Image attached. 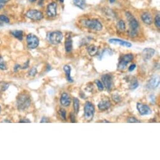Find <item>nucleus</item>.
<instances>
[{"label": "nucleus", "instance_id": "obj_41", "mask_svg": "<svg viewBox=\"0 0 160 160\" xmlns=\"http://www.w3.org/2000/svg\"><path fill=\"white\" fill-rule=\"evenodd\" d=\"M19 123H31V121H30V120H28L27 119H21L20 121H19Z\"/></svg>", "mask_w": 160, "mask_h": 160}, {"label": "nucleus", "instance_id": "obj_18", "mask_svg": "<svg viewBox=\"0 0 160 160\" xmlns=\"http://www.w3.org/2000/svg\"><path fill=\"white\" fill-rule=\"evenodd\" d=\"M72 39L71 36L68 35L67 37L65 42V48L67 52H70L72 50Z\"/></svg>", "mask_w": 160, "mask_h": 160}, {"label": "nucleus", "instance_id": "obj_39", "mask_svg": "<svg viewBox=\"0 0 160 160\" xmlns=\"http://www.w3.org/2000/svg\"><path fill=\"white\" fill-rule=\"evenodd\" d=\"M48 122H49V119L46 117H43L40 121V123H48Z\"/></svg>", "mask_w": 160, "mask_h": 160}, {"label": "nucleus", "instance_id": "obj_6", "mask_svg": "<svg viewBox=\"0 0 160 160\" xmlns=\"http://www.w3.org/2000/svg\"><path fill=\"white\" fill-rule=\"evenodd\" d=\"M134 59L133 55L131 54H126L122 57L121 60L119 61L118 64V69L120 70H123L126 69L128 64L132 61Z\"/></svg>", "mask_w": 160, "mask_h": 160}, {"label": "nucleus", "instance_id": "obj_20", "mask_svg": "<svg viewBox=\"0 0 160 160\" xmlns=\"http://www.w3.org/2000/svg\"><path fill=\"white\" fill-rule=\"evenodd\" d=\"M87 52L89 53V55L94 57L97 54V53L98 52V48L93 45H90L87 48Z\"/></svg>", "mask_w": 160, "mask_h": 160}, {"label": "nucleus", "instance_id": "obj_13", "mask_svg": "<svg viewBox=\"0 0 160 160\" xmlns=\"http://www.w3.org/2000/svg\"><path fill=\"white\" fill-rule=\"evenodd\" d=\"M109 42L111 44L113 45H119L120 46H123V47H126L128 48H130L132 47V44L131 43L126 42V41H124L122 40L117 39V38H112L109 40Z\"/></svg>", "mask_w": 160, "mask_h": 160}, {"label": "nucleus", "instance_id": "obj_3", "mask_svg": "<svg viewBox=\"0 0 160 160\" xmlns=\"http://www.w3.org/2000/svg\"><path fill=\"white\" fill-rule=\"evenodd\" d=\"M82 25H84V26L88 28V29L96 32L101 31L102 29V23L98 20L96 19L84 20L82 22Z\"/></svg>", "mask_w": 160, "mask_h": 160}, {"label": "nucleus", "instance_id": "obj_7", "mask_svg": "<svg viewBox=\"0 0 160 160\" xmlns=\"http://www.w3.org/2000/svg\"><path fill=\"white\" fill-rule=\"evenodd\" d=\"M28 47L30 49H35L39 45V39L33 34H28L26 37Z\"/></svg>", "mask_w": 160, "mask_h": 160}, {"label": "nucleus", "instance_id": "obj_15", "mask_svg": "<svg viewBox=\"0 0 160 160\" xmlns=\"http://www.w3.org/2000/svg\"><path fill=\"white\" fill-rule=\"evenodd\" d=\"M60 102V104L62 106H64V107L69 106L70 104V102H71V100H70L69 95H68L66 92L63 93L61 95Z\"/></svg>", "mask_w": 160, "mask_h": 160}, {"label": "nucleus", "instance_id": "obj_42", "mask_svg": "<svg viewBox=\"0 0 160 160\" xmlns=\"http://www.w3.org/2000/svg\"><path fill=\"white\" fill-rule=\"evenodd\" d=\"M9 1V0H0V5L1 6V7H3V4L6 3L7 2H8Z\"/></svg>", "mask_w": 160, "mask_h": 160}, {"label": "nucleus", "instance_id": "obj_2", "mask_svg": "<svg viewBox=\"0 0 160 160\" xmlns=\"http://www.w3.org/2000/svg\"><path fill=\"white\" fill-rule=\"evenodd\" d=\"M32 101L29 96L26 94H20L16 100V105L18 109L20 111H25L31 105Z\"/></svg>", "mask_w": 160, "mask_h": 160}, {"label": "nucleus", "instance_id": "obj_14", "mask_svg": "<svg viewBox=\"0 0 160 160\" xmlns=\"http://www.w3.org/2000/svg\"><path fill=\"white\" fill-rule=\"evenodd\" d=\"M159 84V79L158 76L153 77L146 85V87L148 89H155L158 87Z\"/></svg>", "mask_w": 160, "mask_h": 160}, {"label": "nucleus", "instance_id": "obj_10", "mask_svg": "<svg viewBox=\"0 0 160 160\" xmlns=\"http://www.w3.org/2000/svg\"><path fill=\"white\" fill-rule=\"evenodd\" d=\"M137 109H138L140 115L141 116H146L150 115L152 114L151 109L146 104L138 103L137 104Z\"/></svg>", "mask_w": 160, "mask_h": 160}, {"label": "nucleus", "instance_id": "obj_11", "mask_svg": "<svg viewBox=\"0 0 160 160\" xmlns=\"http://www.w3.org/2000/svg\"><path fill=\"white\" fill-rule=\"evenodd\" d=\"M47 14L50 18H54L57 14V4L55 2L50 3L47 6Z\"/></svg>", "mask_w": 160, "mask_h": 160}, {"label": "nucleus", "instance_id": "obj_21", "mask_svg": "<svg viewBox=\"0 0 160 160\" xmlns=\"http://www.w3.org/2000/svg\"><path fill=\"white\" fill-rule=\"evenodd\" d=\"M73 1L77 7L82 10H84L85 8V6H86L85 0H73Z\"/></svg>", "mask_w": 160, "mask_h": 160}, {"label": "nucleus", "instance_id": "obj_5", "mask_svg": "<svg viewBox=\"0 0 160 160\" xmlns=\"http://www.w3.org/2000/svg\"><path fill=\"white\" fill-rule=\"evenodd\" d=\"M63 39V34L60 31H54L51 32L48 35V40L50 43L58 45L61 43Z\"/></svg>", "mask_w": 160, "mask_h": 160}, {"label": "nucleus", "instance_id": "obj_1", "mask_svg": "<svg viewBox=\"0 0 160 160\" xmlns=\"http://www.w3.org/2000/svg\"><path fill=\"white\" fill-rule=\"evenodd\" d=\"M126 15V18L129 26V30L128 31L129 35L131 37H135L138 35V29L139 28L138 22L134 16L129 12H127Z\"/></svg>", "mask_w": 160, "mask_h": 160}, {"label": "nucleus", "instance_id": "obj_35", "mask_svg": "<svg viewBox=\"0 0 160 160\" xmlns=\"http://www.w3.org/2000/svg\"><path fill=\"white\" fill-rule=\"evenodd\" d=\"M136 67V65L134 64H133L129 66V67L128 68V70H129V72H133V71L135 69Z\"/></svg>", "mask_w": 160, "mask_h": 160}, {"label": "nucleus", "instance_id": "obj_4", "mask_svg": "<svg viewBox=\"0 0 160 160\" xmlns=\"http://www.w3.org/2000/svg\"><path fill=\"white\" fill-rule=\"evenodd\" d=\"M95 114V107L92 103L86 102L84 106V117L86 121L90 122L92 120Z\"/></svg>", "mask_w": 160, "mask_h": 160}, {"label": "nucleus", "instance_id": "obj_47", "mask_svg": "<svg viewBox=\"0 0 160 160\" xmlns=\"http://www.w3.org/2000/svg\"><path fill=\"white\" fill-rule=\"evenodd\" d=\"M0 112H1V107H0Z\"/></svg>", "mask_w": 160, "mask_h": 160}, {"label": "nucleus", "instance_id": "obj_44", "mask_svg": "<svg viewBox=\"0 0 160 160\" xmlns=\"http://www.w3.org/2000/svg\"><path fill=\"white\" fill-rule=\"evenodd\" d=\"M29 1H31V2H35L36 1V0H29Z\"/></svg>", "mask_w": 160, "mask_h": 160}, {"label": "nucleus", "instance_id": "obj_36", "mask_svg": "<svg viewBox=\"0 0 160 160\" xmlns=\"http://www.w3.org/2000/svg\"><path fill=\"white\" fill-rule=\"evenodd\" d=\"M9 87V84H4L3 85H2L1 87V90L2 91H5L6 90H7Z\"/></svg>", "mask_w": 160, "mask_h": 160}, {"label": "nucleus", "instance_id": "obj_34", "mask_svg": "<svg viewBox=\"0 0 160 160\" xmlns=\"http://www.w3.org/2000/svg\"><path fill=\"white\" fill-rule=\"evenodd\" d=\"M128 123H140V121H139L138 120L136 119L135 117H131L128 118Z\"/></svg>", "mask_w": 160, "mask_h": 160}, {"label": "nucleus", "instance_id": "obj_32", "mask_svg": "<svg viewBox=\"0 0 160 160\" xmlns=\"http://www.w3.org/2000/svg\"><path fill=\"white\" fill-rule=\"evenodd\" d=\"M155 23L156 26L159 29L160 28V16L159 15H158L156 16L155 18Z\"/></svg>", "mask_w": 160, "mask_h": 160}, {"label": "nucleus", "instance_id": "obj_33", "mask_svg": "<svg viewBox=\"0 0 160 160\" xmlns=\"http://www.w3.org/2000/svg\"><path fill=\"white\" fill-rule=\"evenodd\" d=\"M37 73V69L35 67H33L29 71V72H28V75H29V76L34 77Z\"/></svg>", "mask_w": 160, "mask_h": 160}, {"label": "nucleus", "instance_id": "obj_17", "mask_svg": "<svg viewBox=\"0 0 160 160\" xmlns=\"http://www.w3.org/2000/svg\"><path fill=\"white\" fill-rule=\"evenodd\" d=\"M141 19L147 25H151L153 22V18L151 15L150 13L145 12L141 15Z\"/></svg>", "mask_w": 160, "mask_h": 160}, {"label": "nucleus", "instance_id": "obj_37", "mask_svg": "<svg viewBox=\"0 0 160 160\" xmlns=\"http://www.w3.org/2000/svg\"><path fill=\"white\" fill-rule=\"evenodd\" d=\"M70 119H71V121L72 123H76V117H75V115L73 113H70Z\"/></svg>", "mask_w": 160, "mask_h": 160}, {"label": "nucleus", "instance_id": "obj_40", "mask_svg": "<svg viewBox=\"0 0 160 160\" xmlns=\"http://www.w3.org/2000/svg\"><path fill=\"white\" fill-rule=\"evenodd\" d=\"M28 66H29V60H28L26 63H25V64L21 68L23 69H25V68H27L28 67Z\"/></svg>", "mask_w": 160, "mask_h": 160}, {"label": "nucleus", "instance_id": "obj_23", "mask_svg": "<svg viewBox=\"0 0 160 160\" xmlns=\"http://www.w3.org/2000/svg\"><path fill=\"white\" fill-rule=\"evenodd\" d=\"M73 109L74 111L76 114H78L79 111V100L76 98H74L73 99Z\"/></svg>", "mask_w": 160, "mask_h": 160}, {"label": "nucleus", "instance_id": "obj_9", "mask_svg": "<svg viewBox=\"0 0 160 160\" xmlns=\"http://www.w3.org/2000/svg\"><path fill=\"white\" fill-rule=\"evenodd\" d=\"M102 81L108 91L112 90L113 87V79L110 74H104L102 76Z\"/></svg>", "mask_w": 160, "mask_h": 160}, {"label": "nucleus", "instance_id": "obj_27", "mask_svg": "<svg viewBox=\"0 0 160 160\" xmlns=\"http://www.w3.org/2000/svg\"><path fill=\"white\" fill-rule=\"evenodd\" d=\"M7 68V64H6L4 59H3V57L0 56V69L4 70Z\"/></svg>", "mask_w": 160, "mask_h": 160}, {"label": "nucleus", "instance_id": "obj_43", "mask_svg": "<svg viewBox=\"0 0 160 160\" xmlns=\"http://www.w3.org/2000/svg\"><path fill=\"white\" fill-rule=\"evenodd\" d=\"M109 1H110V2H111V3H114V1H116V0H109Z\"/></svg>", "mask_w": 160, "mask_h": 160}, {"label": "nucleus", "instance_id": "obj_26", "mask_svg": "<svg viewBox=\"0 0 160 160\" xmlns=\"http://www.w3.org/2000/svg\"><path fill=\"white\" fill-rule=\"evenodd\" d=\"M106 54V55H112L113 54L112 50H111V49H109V48L104 49V50H103V52H102V54L101 55V56H100L101 58H99V59H100V60H101V59H102V57H104V56Z\"/></svg>", "mask_w": 160, "mask_h": 160}, {"label": "nucleus", "instance_id": "obj_24", "mask_svg": "<svg viewBox=\"0 0 160 160\" xmlns=\"http://www.w3.org/2000/svg\"><path fill=\"white\" fill-rule=\"evenodd\" d=\"M117 29L121 31V32H124L125 31L126 29V24L125 22L123 20H120L117 24Z\"/></svg>", "mask_w": 160, "mask_h": 160}, {"label": "nucleus", "instance_id": "obj_8", "mask_svg": "<svg viewBox=\"0 0 160 160\" xmlns=\"http://www.w3.org/2000/svg\"><path fill=\"white\" fill-rule=\"evenodd\" d=\"M27 18L33 21H39L43 19V15L42 12L36 10H31L27 11L26 13Z\"/></svg>", "mask_w": 160, "mask_h": 160}, {"label": "nucleus", "instance_id": "obj_28", "mask_svg": "<svg viewBox=\"0 0 160 160\" xmlns=\"http://www.w3.org/2000/svg\"><path fill=\"white\" fill-rule=\"evenodd\" d=\"M10 22V19L8 18L7 16H6L4 15H0V24L3 23H8Z\"/></svg>", "mask_w": 160, "mask_h": 160}, {"label": "nucleus", "instance_id": "obj_45", "mask_svg": "<svg viewBox=\"0 0 160 160\" xmlns=\"http://www.w3.org/2000/svg\"><path fill=\"white\" fill-rule=\"evenodd\" d=\"M102 122H103V123H110L109 121H103Z\"/></svg>", "mask_w": 160, "mask_h": 160}, {"label": "nucleus", "instance_id": "obj_16", "mask_svg": "<svg viewBox=\"0 0 160 160\" xmlns=\"http://www.w3.org/2000/svg\"><path fill=\"white\" fill-rule=\"evenodd\" d=\"M111 103L109 101H102L98 105V109L100 111H104L109 109L111 107Z\"/></svg>", "mask_w": 160, "mask_h": 160}, {"label": "nucleus", "instance_id": "obj_12", "mask_svg": "<svg viewBox=\"0 0 160 160\" xmlns=\"http://www.w3.org/2000/svg\"><path fill=\"white\" fill-rule=\"evenodd\" d=\"M155 50L153 48H145L142 52V59H143V60L145 62L150 60L154 56V55H155Z\"/></svg>", "mask_w": 160, "mask_h": 160}, {"label": "nucleus", "instance_id": "obj_29", "mask_svg": "<svg viewBox=\"0 0 160 160\" xmlns=\"http://www.w3.org/2000/svg\"><path fill=\"white\" fill-rule=\"evenodd\" d=\"M59 114H60L61 119L62 120H64V121H65V120L67 119V118H66V114H67L66 111L65 109H60L59 110Z\"/></svg>", "mask_w": 160, "mask_h": 160}, {"label": "nucleus", "instance_id": "obj_19", "mask_svg": "<svg viewBox=\"0 0 160 160\" xmlns=\"http://www.w3.org/2000/svg\"><path fill=\"white\" fill-rule=\"evenodd\" d=\"M63 69H64V71L65 73L66 79L67 80V81L69 82H73V80L72 79V78L70 76V73H71L70 67L68 65H65L64 66V67H63Z\"/></svg>", "mask_w": 160, "mask_h": 160}, {"label": "nucleus", "instance_id": "obj_31", "mask_svg": "<svg viewBox=\"0 0 160 160\" xmlns=\"http://www.w3.org/2000/svg\"><path fill=\"white\" fill-rule=\"evenodd\" d=\"M112 100L115 102H121V101H122L121 96L117 94H113L112 96Z\"/></svg>", "mask_w": 160, "mask_h": 160}, {"label": "nucleus", "instance_id": "obj_22", "mask_svg": "<svg viewBox=\"0 0 160 160\" xmlns=\"http://www.w3.org/2000/svg\"><path fill=\"white\" fill-rule=\"evenodd\" d=\"M11 35H12L14 37L18 39L19 40L21 41L23 40V33L21 30H15L11 32Z\"/></svg>", "mask_w": 160, "mask_h": 160}, {"label": "nucleus", "instance_id": "obj_25", "mask_svg": "<svg viewBox=\"0 0 160 160\" xmlns=\"http://www.w3.org/2000/svg\"><path fill=\"white\" fill-rule=\"evenodd\" d=\"M139 85V83L138 82V81L136 79H134L133 80H132V81L131 82V84L129 85V88L131 90H134L136 88H138Z\"/></svg>", "mask_w": 160, "mask_h": 160}, {"label": "nucleus", "instance_id": "obj_38", "mask_svg": "<svg viewBox=\"0 0 160 160\" xmlns=\"http://www.w3.org/2000/svg\"><path fill=\"white\" fill-rule=\"evenodd\" d=\"M20 68H21L20 65H18V64L15 65V67H14V72H18Z\"/></svg>", "mask_w": 160, "mask_h": 160}, {"label": "nucleus", "instance_id": "obj_46", "mask_svg": "<svg viewBox=\"0 0 160 160\" xmlns=\"http://www.w3.org/2000/svg\"><path fill=\"white\" fill-rule=\"evenodd\" d=\"M59 1H60V2H62V3H63V2L64 1V0H59Z\"/></svg>", "mask_w": 160, "mask_h": 160}, {"label": "nucleus", "instance_id": "obj_30", "mask_svg": "<svg viewBox=\"0 0 160 160\" xmlns=\"http://www.w3.org/2000/svg\"><path fill=\"white\" fill-rule=\"evenodd\" d=\"M95 82L97 85V86H98V90L99 91H102L104 90V85H103V84L102 83L101 81H100L99 80H95Z\"/></svg>", "mask_w": 160, "mask_h": 160}]
</instances>
